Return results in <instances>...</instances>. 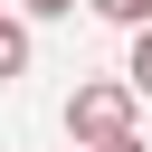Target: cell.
Segmentation results:
<instances>
[{
  "mask_svg": "<svg viewBox=\"0 0 152 152\" xmlns=\"http://www.w3.org/2000/svg\"><path fill=\"white\" fill-rule=\"evenodd\" d=\"M124 86H133V95H152V28L133 38V66H124Z\"/></svg>",
  "mask_w": 152,
  "mask_h": 152,
  "instance_id": "4",
  "label": "cell"
},
{
  "mask_svg": "<svg viewBox=\"0 0 152 152\" xmlns=\"http://www.w3.org/2000/svg\"><path fill=\"white\" fill-rule=\"evenodd\" d=\"M133 86L124 76H95V86H76L66 95V133H76V152H114V142H133Z\"/></svg>",
  "mask_w": 152,
  "mask_h": 152,
  "instance_id": "1",
  "label": "cell"
},
{
  "mask_svg": "<svg viewBox=\"0 0 152 152\" xmlns=\"http://www.w3.org/2000/svg\"><path fill=\"white\" fill-rule=\"evenodd\" d=\"M19 66H28V28H19V19H0V86H10Z\"/></svg>",
  "mask_w": 152,
  "mask_h": 152,
  "instance_id": "3",
  "label": "cell"
},
{
  "mask_svg": "<svg viewBox=\"0 0 152 152\" xmlns=\"http://www.w3.org/2000/svg\"><path fill=\"white\" fill-rule=\"evenodd\" d=\"M86 10H95V19H114V28H133V38L152 28V0H86Z\"/></svg>",
  "mask_w": 152,
  "mask_h": 152,
  "instance_id": "2",
  "label": "cell"
},
{
  "mask_svg": "<svg viewBox=\"0 0 152 152\" xmlns=\"http://www.w3.org/2000/svg\"><path fill=\"white\" fill-rule=\"evenodd\" d=\"M19 10H28V19H66L76 0H19Z\"/></svg>",
  "mask_w": 152,
  "mask_h": 152,
  "instance_id": "5",
  "label": "cell"
},
{
  "mask_svg": "<svg viewBox=\"0 0 152 152\" xmlns=\"http://www.w3.org/2000/svg\"><path fill=\"white\" fill-rule=\"evenodd\" d=\"M114 152H142V142H114Z\"/></svg>",
  "mask_w": 152,
  "mask_h": 152,
  "instance_id": "6",
  "label": "cell"
}]
</instances>
